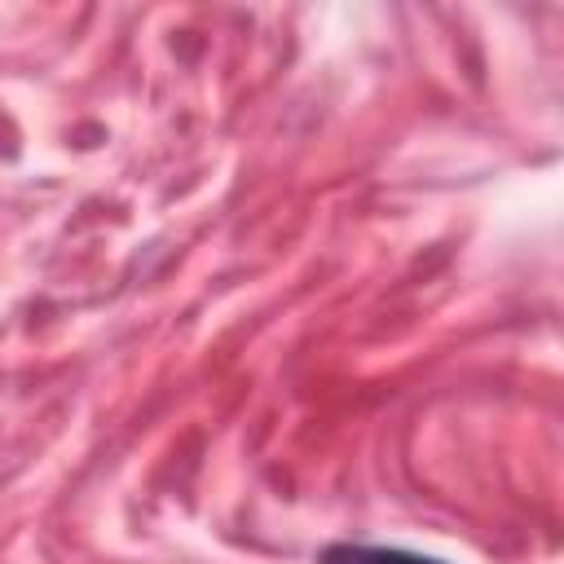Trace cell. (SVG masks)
<instances>
[{
    "label": "cell",
    "mask_w": 564,
    "mask_h": 564,
    "mask_svg": "<svg viewBox=\"0 0 564 564\" xmlns=\"http://www.w3.org/2000/svg\"><path fill=\"white\" fill-rule=\"evenodd\" d=\"M317 564H445L405 546H370V542H335L317 555Z\"/></svg>",
    "instance_id": "6da1fadb"
}]
</instances>
